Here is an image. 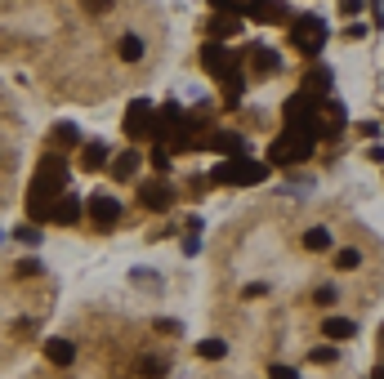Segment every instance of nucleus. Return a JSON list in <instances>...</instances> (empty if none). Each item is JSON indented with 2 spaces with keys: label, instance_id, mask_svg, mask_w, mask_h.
<instances>
[{
  "label": "nucleus",
  "instance_id": "nucleus-18",
  "mask_svg": "<svg viewBox=\"0 0 384 379\" xmlns=\"http://www.w3.org/2000/svg\"><path fill=\"white\" fill-rule=\"evenodd\" d=\"M121 59L139 63V59H143V41H139V36H121Z\"/></svg>",
  "mask_w": 384,
  "mask_h": 379
},
{
  "label": "nucleus",
  "instance_id": "nucleus-8",
  "mask_svg": "<svg viewBox=\"0 0 384 379\" xmlns=\"http://www.w3.org/2000/svg\"><path fill=\"white\" fill-rule=\"evenodd\" d=\"M139 201H143L148 210H170L174 205V187L165 183V178H148L143 192H139Z\"/></svg>",
  "mask_w": 384,
  "mask_h": 379
},
{
  "label": "nucleus",
  "instance_id": "nucleus-15",
  "mask_svg": "<svg viewBox=\"0 0 384 379\" xmlns=\"http://www.w3.org/2000/svg\"><path fill=\"white\" fill-rule=\"evenodd\" d=\"M210 147L214 152H241V147H246V139L232 134V130H219V134H210Z\"/></svg>",
  "mask_w": 384,
  "mask_h": 379
},
{
  "label": "nucleus",
  "instance_id": "nucleus-30",
  "mask_svg": "<svg viewBox=\"0 0 384 379\" xmlns=\"http://www.w3.org/2000/svg\"><path fill=\"white\" fill-rule=\"evenodd\" d=\"M376 379H384V371H376Z\"/></svg>",
  "mask_w": 384,
  "mask_h": 379
},
{
  "label": "nucleus",
  "instance_id": "nucleus-29",
  "mask_svg": "<svg viewBox=\"0 0 384 379\" xmlns=\"http://www.w3.org/2000/svg\"><path fill=\"white\" fill-rule=\"evenodd\" d=\"M340 9H344V14H358V9H362V0H344Z\"/></svg>",
  "mask_w": 384,
  "mask_h": 379
},
{
  "label": "nucleus",
  "instance_id": "nucleus-1",
  "mask_svg": "<svg viewBox=\"0 0 384 379\" xmlns=\"http://www.w3.org/2000/svg\"><path fill=\"white\" fill-rule=\"evenodd\" d=\"M63 183H68V161L45 156L36 178H32V219H45V214H50V201H45V196H54V192L63 196Z\"/></svg>",
  "mask_w": 384,
  "mask_h": 379
},
{
  "label": "nucleus",
  "instance_id": "nucleus-10",
  "mask_svg": "<svg viewBox=\"0 0 384 379\" xmlns=\"http://www.w3.org/2000/svg\"><path fill=\"white\" fill-rule=\"evenodd\" d=\"M322 335H326V339H335V344H344V339L358 335V326H353L349 317H331V321H322Z\"/></svg>",
  "mask_w": 384,
  "mask_h": 379
},
{
  "label": "nucleus",
  "instance_id": "nucleus-12",
  "mask_svg": "<svg viewBox=\"0 0 384 379\" xmlns=\"http://www.w3.org/2000/svg\"><path fill=\"white\" fill-rule=\"evenodd\" d=\"M45 357H50L54 366H72V357H77V348H72L68 339H50V344H45Z\"/></svg>",
  "mask_w": 384,
  "mask_h": 379
},
{
  "label": "nucleus",
  "instance_id": "nucleus-6",
  "mask_svg": "<svg viewBox=\"0 0 384 379\" xmlns=\"http://www.w3.org/2000/svg\"><path fill=\"white\" fill-rule=\"evenodd\" d=\"M85 214H90V223H94V227L108 232V227L121 223V201H117V196H103V192H99V196H90Z\"/></svg>",
  "mask_w": 384,
  "mask_h": 379
},
{
  "label": "nucleus",
  "instance_id": "nucleus-5",
  "mask_svg": "<svg viewBox=\"0 0 384 379\" xmlns=\"http://www.w3.org/2000/svg\"><path fill=\"white\" fill-rule=\"evenodd\" d=\"M125 134L134 139H152V103L148 99H134L130 103V112H125Z\"/></svg>",
  "mask_w": 384,
  "mask_h": 379
},
{
  "label": "nucleus",
  "instance_id": "nucleus-11",
  "mask_svg": "<svg viewBox=\"0 0 384 379\" xmlns=\"http://www.w3.org/2000/svg\"><path fill=\"white\" fill-rule=\"evenodd\" d=\"M81 165H85V170H108V143H99V139H94V143H85V147H81Z\"/></svg>",
  "mask_w": 384,
  "mask_h": 379
},
{
  "label": "nucleus",
  "instance_id": "nucleus-22",
  "mask_svg": "<svg viewBox=\"0 0 384 379\" xmlns=\"http://www.w3.org/2000/svg\"><path fill=\"white\" fill-rule=\"evenodd\" d=\"M308 357H313V362H322V366H331V362H335V357H340V353H335V348H313V353H308Z\"/></svg>",
  "mask_w": 384,
  "mask_h": 379
},
{
  "label": "nucleus",
  "instance_id": "nucleus-27",
  "mask_svg": "<svg viewBox=\"0 0 384 379\" xmlns=\"http://www.w3.org/2000/svg\"><path fill=\"white\" fill-rule=\"evenodd\" d=\"M18 236H23V241H27V245H36V241H41V232H36V227H32V223H27V227H18Z\"/></svg>",
  "mask_w": 384,
  "mask_h": 379
},
{
  "label": "nucleus",
  "instance_id": "nucleus-26",
  "mask_svg": "<svg viewBox=\"0 0 384 379\" xmlns=\"http://www.w3.org/2000/svg\"><path fill=\"white\" fill-rule=\"evenodd\" d=\"M268 379H299L290 366H268Z\"/></svg>",
  "mask_w": 384,
  "mask_h": 379
},
{
  "label": "nucleus",
  "instance_id": "nucleus-17",
  "mask_svg": "<svg viewBox=\"0 0 384 379\" xmlns=\"http://www.w3.org/2000/svg\"><path fill=\"white\" fill-rule=\"evenodd\" d=\"M335 268H340V272H353V268H362V250H353V245H344V250L335 254Z\"/></svg>",
  "mask_w": 384,
  "mask_h": 379
},
{
  "label": "nucleus",
  "instance_id": "nucleus-13",
  "mask_svg": "<svg viewBox=\"0 0 384 379\" xmlns=\"http://www.w3.org/2000/svg\"><path fill=\"white\" fill-rule=\"evenodd\" d=\"M54 219H59V223H77V219H81V201H77L72 192H63L59 205H54Z\"/></svg>",
  "mask_w": 384,
  "mask_h": 379
},
{
  "label": "nucleus",
  "instance_id": "nucleus-3",
  "mask_svg": "<svg viewBox=\"0 0 384 379\" xmlns=\"http://www.w3.org/2000/svg\"><path fill=\"white\" fill-rule=\"evenodd\" d=\"M268 174V165L264 161H246V156H232V161H223L219 170H214V183H259V178Z\"/></svg>",
  "mask_w": 384,
  "mask_h": 379
},
{
  "label": "nucleus",
  "instance_id": "nucleus-7",
  "mask_svg": "<svg viewBox=\"0 0 384 379\" xmlns=\"http://www.w3.org/2000/svg\"><path fill=\"white\" fill-rule=\"evenodd\" d=\"M290 36H295V41L304 45V54H317V50H322L326 27H322V18H299V23L290 27Z\"/></svg>",
  "mask_w": 384,
  "mask_h": 379
},
{
  "label": "nucleus",
  "instance_id": "nucleus-16",
  "mask_svg": "<svg viewBox=\"0 0 384 379\" xmlns=\"http://www.w3.org/2000/svg\"><path fill=\"white\" fill-rule=\"evenodd\" d=\"M196 353H201L205 362H219V357H228V344H223V339H201Z\"/></svg>",
  "mask_w": 384,
  "mask_h": 379
},
{
  "label": "nucleus",
  "instance_id": "nucleus-25",
  "mask_svg": "<svg viewBox=\"0 0 384 379\" xmlns=\"http://www.w3.org/2000/svg\"><path fill=\"white\" fill-rule=\"evenodd\" d=\"M152 165H156V170L170 165V147H152Z\"/></svg>",
  "mask_w": 384,
  "mask_h": 379
},
{
  "label": "nucleus",
  "instance_id": "nucleus-21",
  "mask_svg": "<svg viewBox=\"0 0 384 379\" xmlns=\"http://www.w3.org/2000/svg\"><path fill=\"white\" fill-rule=\"evenodd\" d=\"M54 139H59V143H77V125H59V130H54Z\"/></svg>",
  "mask_w": 384,
  "mask_h": 379
},
{
  "label": "nucleus",
  "instance_id": "nucleus-19",
  "mask_svg": "<svg viewBox=\"0 0 384 379\" xmlns=\"http://www.w3.org/2000/svg\"><path fill=\"white\" fill-rule=\"evenodd\" d=\"M304 245L308 250H331V232H326V227H313V232H304Z\"/></svg>",
  "mask_w": 384,
  "mask_h": 379
},
{
  "label": "nucleus",
  "instance_id": "nucleus-2",
  "mask_svg": "<svg viewBox=\"0 0 384 379\" xmlns=\"http://www.w3.org/2000/svg\"><path fill=\"white\" fill-rule=\"evenodd\" d=\"M308 152H313V134H308V130L286 125V134L277 139L273 147H268V156H273V161H282V165H290V161H304Z\"/></svg>",
  "mask_w": 384,
  "mask_h": 379
},
{
  "label": "nucleus",
  "instance_id": "nucleus-24",
  "mask_svg": "<svg viewBox=\"0 0 384 379\" xmlns=\"http://www.w3.org/2000/svg\"><path fill=\"white\" fill-rule=\"evenodd\" d=\"M36 272H41V259H23L18 263V277H36Z\"/></svg>",
  "mask_w": 384,
  "mask_h": 379
},
{
  "label": "nucleus",
  "instance_id": "nucleus-9",
  "mask_svg": "<svg viewBox=\"0 0 384 379\" xmlns=\"http://www.w3.org/2000/svg\"><path fill=\"white\" fill-rule=\"evenodd\" d=\"M237 32H241V18L237 14H219V18H210V27H205L210 41H219V36H237Z\"/></svg>",
  "mask_w": 384,
  "mask_h": 379
},
{
  "label": "nucleus",
  "instance_id": "nucleus-23",
  "mask_svg": "<svg viewBox=\"0 0 384 379\" xmlns=\"http://www.w3.org/2000/svg\"><path fill=\"white\" fill-rule=\"evenodd\" d=\"M335 299H340V295H335V290H331V286H322V290H317V299H313V303H317V308H331V303H335Z\"/></svg>",
  "mask_w": 384,
  "mask_h": 379
},
{
  "label": "nucleus",
  "instance_id": "nucleus-20",
  "mask_svg": "<svg viewBox=\"0 0 384 379\" xmlns=\"http://www.w3.org/2000/svg\"><path fill=\"white\" fill-rule=\"evenodd\" d=\"M255 72H277V54L264 50V45H255Z\"/></svg>",
  "mask_w": 384,
  "mask_h": 379
},
{
  "label": "nucleus",
  "instance_id": "nucleus-4",
  "mask_svg": "<svg viewBox=\"0 0 384 379\" xmlns=\"http://www.w3.org/2000/svg\"><path fill=\"white\" fill-rule=\"evenodd\" d=\"M201 68L210 72V76H219V81H228V76L237 72V54L223 50L219 41H205V45H201Z\"/></svg>",
  "mask_w": 384,
  "mask_h": 379
},
{
  "label": "nucleus",
  "instance_id": "nucleus-14",
  "mask_svg": "<svg viewBox=\"0 0 384 379\" xmlns=\"http://www.w3.org/2000/svg\"><path fill=\"white\" fill-rule=\"evenodd\" d=\"M139 161H143V156H139L134 147H130V152H121V156L112 161V174H117V178H130V174H139Z\"/></svg>",
  "mask_w": 384,
  "mask_h": 379
},
{
  "label": "nucleus",
  "instance_id": "nucleus-28",
  "mask_svg": "<svg viewBox=\"0 0 384 379\" xmlns=\"http://www.w3.org/2000/svg\"><path fill=\"white\" fill-rule=\"evenodd\" d=\"M367 156H371V161H376V165H384V143H380V147H371V152H367Z\"/></svg>",
  "mask_w": 384,
  "mask_h": 379
}]
</instances>
